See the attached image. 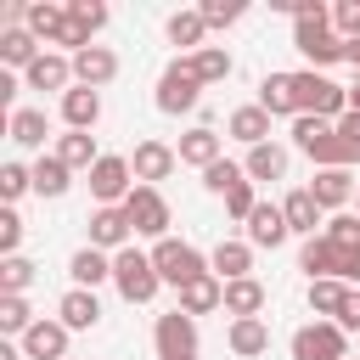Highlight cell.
<instances>
[{"mask_svg":"<svg viewBox=\"0 0 360 360\" xmlns=\"http://www.w3.org/2000/svg\"><path fill=\"white\" fill-rule=\"evenodd\" d=\"M292 141H298V146H304V152H309L321 169H349V163L360 158V152H354V146L338 135V124L309 118V112H304V118H292Z\"/></svg>","mask_w":360,"mask_h":360,"instance_id":"obj_1","label":"cell"},{"mask_svg":"<svg viewBox=\"0 0 360 360\" xmlns=\"http://www.w3.org/2000/svg\"><path fill=\"white\" fill-rule=\"evenodd\" d=\"M292 96H298V118L309 112V118H326V124H338L343 112H349V90L343 84H332L326 73H292Z\"/></svg>","mask_w":360,"mask_h":360,"instance_id":"obj_2","label":"cell"},{"mask_svg":"<svg viewBox=\"0 0 360 360\" xmlns=\"http://www.w3.org/2000/svg\"><path fill=\"white\" fill-rule=\"evenodd\" d=\"M112 281H118V292L129 304H152L158 287H163V276L152 270V253H141V248H118L112 253Z\"/></svg>","mask_w":360,"mask_h":360,"instance_id":"obj_3","label":"cell"},{"mask_svg":"<svg viewBox=\"0 0 360 360\" xmlns=\"http://www.w3.org/2000/svg\"><path fill=\"white\" fill-rule=\"evenodd\" d=\"M152 270H158L169 287H186V281L208 276V259H202L191 242H174V236H163V242L152 248Z\"/></svg>","mask_w":360,"mask_h":360,"instance_id":"obj_4","label":"cell"},{"mask_svg":"<svg viewBox=\"0 0 360 360\" xmlns=\"http://www.w3.org/2000/svg\"><path fill=\"white\" fill-rule=\"evenodd\" d=\"M197 96H202V79L191 73V62L180 56V62H169L163 68V79H158V112H191L197 107Z\"/></svg>","mask_w":360,"mask_h":360,"instance_id":"obj_5","label":"cell"},{"mask_svg":"<svg viewBox=\"0 0 360 360\" xmlns=\"http://www.w3.org/2000/svg\"><path fill=\"white\" fill-rule=\"evenodd\" d=\"M135 169H129V158H112V152H101V163L90 169V197L101 202V208H124V197L135 191V180H129Z\"/></svg>","mask_w":360,"mask_h":360,"instance_id":"obj_6","label":"cell"},{"mask_svg":"<svg viewBox=\"0 0 360 360\" xmlns=\"http://www.w3.org/2000/svg\"><path fill=\"white\" fill-rule=\"evenodd\" d=\"M152 343H158V360H197V321L186 309H169V315H158Z\"/></svg>","mask_w":360,"mask_h":360,"instance_id":"obj_7","label":"cell"},{"mask_svg":"<svg viewBox=\"0 0 360 360\" xmlns=\"http://www.w3.org/2000/svg\"><path fill=\"white\" fill-rule=\"evenodd\" d=\"M124 214H129V225L141 231V236H169V202H163V191L158 186H135L129 197H124Z\"/></svg>","mask_w":360,"mask_h":360,"instance_id":"obj_8","label":"cell"},{"mask_svg":"<svg viewBox=\"0 0 360 360\" xmlns=\"http://www.w3.org/2000/svg\"><path fill=\"white\" fill-rule=\"evenodd\" d=\"M343 326L338 321H315L292 332V360H343Z\"/></svg>","mask_w":360,"mask_h":360,"instance_id":"obj_9","label":"cell"},{"mask_svg":"<svg viewBox=\"0 0 360 360\" xmlns=\"http://www.w3.org/2000/svg\"><path fill=\"white\" fill-rule=\"evenodd\" d=\"M73 79H79L84 90H101V84L118 79V56H112L107 45H84V51L73 56Z\"/></svg>","mask_w":360,"mask_h":360,"instance_id":"obj_10","label":"cell"},{"mask_svg":"<svg viewBox=\"0 0 360 360\" xmlns=\"http://www.w3.org/2000/svg\"><path fill=\"white\" fill-rule=\"evenodd\" d=\"M180 163V152L174 146H163V141H141L135 146V158H129V169H135V180L141 186H158V180H169V169Z\"/></svg>","mask_w":360,"mask_h":360,"instance_id":"obj_11","label":"cell"},{"mask_svg":"<svg viewBox=\"0 0 360 360\" xmlns=\"http://www.w3.org/2000/svg\"><path fill=\"white\" fill-rule=\"evenodd\" d=\"M22 354L28 360H68V326L62 321H34L22 332Z\"/></svg>","mask_w":360,"mask_h":360,"instance_id":"obj_12","label":"cell"},{"mask_svg":"<svg viewBox=\"0 0 360 360\" xmlns=\"http://www.w3.org/2000/svg\"><path fill=\"white\" fill-rule=\"evenodd\" d=\"M292 231H287V214L276 208V202H259L253 214H248V248H281Z\"/></svg>","mask_w":360,"mask_h":360,"instance_id":"obj_13","label":"cell"},{"mask_svg":"<svg viewBox=\"0 0 360 360\" xmlns=\"http://www.w3.org/2000/svg\"><path fill=\"white\" fill-rule=\"evenodd\" d=\"M219 304H225V281L208 270V276H197V281L180 287V304H174V309H186V315H208V309H219Z\"/></svg>","mask_w":360,"mask_h":360,"instance_id":"obj_14","label":"cell"},{"mask_svg":"<svg viewBox=\"0 0 360 360\" xmlns=\"http://www.w3.org/2000/svg\"><path fill=\"white\" fill-rule=\"evenodd\" d=\"M56 315H62V326H68V332H90V326L101 321V304H96V292H90V287H73V292H62Z\"/></svg>","mask_w":360,"mask_h":360,"instance_id":"obj_15","label":"cell"},{"mask_svg":"<svg viewBox=\"0 0 360 360\" xmlns=\"http://www.w3.org/2000/svg\"><path fill=\"white\" fill-rule=\"evenodd\" d=\"M259 107L270 118H298V96H292V73H264L259 84Z\"/></svg>","mask_w":360,"mask_h":360,"instance_id":"obj_16","label":"cell"},{"mask_svg":"<svg viewBox=\"0 0 360 360\" xmlns=\"http://www.w3.org/2000/svg\"><path fill=\"white\" fill-rule=\"evenodd\" d=\"M129 231H135V225H129L124 208H96V214H90V248H124Z\"/></svg>","mask_w":360,"mask_h":360,"instance_id":"obj_17","label":"cell"},{"mask_svg":"<svg viewBox=\"0 0 360 360\" xmlns=\"http://www.w3.org/2000/svg\"><path fill=\"white\" fill-rule=\"evenodd\" d=\"M354 304V287L349 281H338V276H326V281H309V309L315 315H332V321H343V309Z\"/></svg>","mask_w":360,"mask_h":360,"instance_id":"obj_18","label":"cell"},{"mask_svg":"<svg viewBox=\"0 0 360 360\" xmlns=\"http://www.w3.org/2000/svg\"><path fill=\"white\" fill-rule=\"evenodd\" d=\"M22 22H28L34 39H51V45H56V34L68 28V6H56V0H34V6H22Z\"/></svg>","mask_w":360,"mask_h":360,"instance_id":"obj_19","label":"cell"},{"mask_svg":"<svg viewBox=\"0 0 360 360\" xmlns=\"http://www.w3.org/2000/svg\"><path fill=\"white\" fill-rule=\"evenodd\" d=\"M68 79H73V56H56V51H45L28 68V90H62L68 96Z\"/></svg>","mask_w":360,"mask_h":360,"instance_id":"obj_20","label":"cell"},{"mask_svg":"<svg viewBox=\"0 0 360 360\" xmlns=\"http://www.w3.org/2000/svg\"><path fill=\"white\" fill-rule=\"evenodd\" d=\"M62 118H68V129H84V135H90L96 118H101V90H84V84L68 90V96H62Z\"/></svg>","mask_w":360,"mask_h":360,"instance_id":"obj_21","label":"cell"},{"mask_svg":"<svg viewBox=\"0 0 360 360\" xmlns=\"http://www.w3.org/2000/svg\"><path fill=\"white\" fill-rule=\"evenodd\" d=\"M281 214H287V231H298V236H315V225H321V202H315V191L304 186V191H287V202H281Z\"/></svg>","mask_w":360,"mask_h":360,"instance_id":"obj_22","label":"cell"},{"mask_svg":"<svg viewBox=\"0 0 360 360\" xmlns=\"http://www.w3.org/2000/svg\"><path fill=\"white\" fill-rule=\"evenodd\" d=\"M68 276H73V287H90V292H96V281H112V259H107L101 248H79V253L68 259Z\"/></svg>","mask_w":360,"mask_h":360,"instance_id":"obj_23","label":"cell"},{"mask_svg":"<svg viewBox=\"0 0 360 360\" xmlns=\"http://www.w3.org/2000/svg\"><path fill=\"white\" fill-rule=\"evenodd\" d=\"M39 56H45V51H39V39H34L28 28H6V34H0V62H6V68H22V73H28Z\"/></svg>","mask_w":360,"mask_h":360,"instance_id":"obj_24","label":"cell"},{"mask_svg":"<svg viewBox=\"0 0 360 360\" xmlns=\"http://www.w3.org/2000/svg\"><path fill=\"white\" fill-rule=\"evenodd\" d=\"M225 129H231V135H236L242 146H264V141H270V112H264L259 101H253V107H236Z\"/></svg>","mask_w":360,"mask_h":360,"instance_id":"obj_25","label":"cell"},{"mask_svg":"<svg viewBox=\"0 0 360 360\" xmlns=\"http://www.w3.org/2000/svg\"><path fill=\"white\" fill-rule=\"evenodd\" d=\"M180 163H191V169H214L225 152H219V135L214 129H191V135H180Z\"/></svg>","mask_w":360,"mask_h":360,"instance_id":"obj_26","label":"cell"},{"mask_svg":"<svg viewBox=\"0 0 360 360\" xmlns=\"http://www.w3.org/2000/svg\"><path fill=\"white\" fill-rule=\"evenodd\" d=\"M208 270H214L219 281H242V276L253 270V248H248V242H219L214 259H208Z\"/></svg>","mask_w":360,"mask_h":360,"instance_id":"obj_27","label":"cell"},{"mask_svg":"<svg viewBox=\"0 0 360 360\" xmlns=\"http://www.w3.org/2000/svg\"><path fill=\"white\" fill-rule=\"evenodd\" d=\"M309 191H315V202H321V208H343V202L354 197V174H349V169H321Z\"/></svg>","mask_w":360,"mask_h":360,"instance_id":"obj_28","label":"cell"},{"mask_svg":"<svg viewBox=\"0 0 360 360\" xmlns=\"http://www.w3.org/2000/svg\"><path fill=\"white\" fill-rule=\"evenodd\" d=\"M225 309H231L236 321L259 315V309H264V281H253V276H242V281H225Z\"/></svg>","mask_w":360,"mask_h":360,"instance_id":"obj_29","label":"cell"},{"mask_svg":"<svg viewBox=\"0 0 360 360\" xmlns=\"http://www.w3.org/2000/svg\"><path fill=\"white\" fill-rule=\"evenodd\" d=\"M264 349H270V326H264L259 315H248V321H231V354L253 360V354H264Z\"/></svg>","mask_w":360,"mask_h":360,"instance_id":"obj_30","label":"cell"},{"mask_svg":"<svg viewBox=\"0 0 360 360\" xmlns=\"http://www.w3.org/2000/svg\"><path fill=\"white\" fill-rule=\"evenodd\" d=\"M56 158H62L68 169H96V163H101V152H96V135H84V129H68V135L56 141Z\"/></svg>","mask_w":360,"mask_h":360,"instance_id":"obj_31","label":"cell"},{"mask_svg":"<svg viewBox=\"0 0 360 360\" xmlns=\"http://www.w3.org/2000/svg\"><path fill=\"white\" fill-rule=\"evenodd\" d=\"M248 180H281L287 174V152L276 146V141H264V146H248Z\"/></svg>","mask_w":360,"mask_h":360,"instance_id":"obj_32","label":"cell"},{"mask_svg":"<svg viewBox=\"0 0 360 360\" xmlns=\"http://www.w3.org/2000/svg\"><path fill=\"white\" fill-rule=\"evenodd\" d=\"M298 270H309V281L338 276V248H332L326 236H309V242H304V253H298Z\"/></svg>","mask_w":360,"mask_h":360,"instance_id":"obj_33","label":"cell"},{"mask_svg":"<svg viewBox=\"0 0 360 360\" xmlns=\"http://www.w3.org/2000/svg\"><path fill=\"white\" fill-rule=\"evenodd\" d=\"M186 62H191V73H197L202 84H219V79H231V51H225V45H202V51H191Z\"/></svg>","mask_w":360,"mask_h":360,"instance_id":"obj_34","label":"cell"},{"mask_svg":"<svg viewBox=\"0 0 360 360\" xmlns=\"http://www.w3.org/2000/svg\"><path fill=\"white\" fill-rule=\"evenodd\" d=\"M6 129H11L17 146H45V112H34V107H11Z\"/></svg>","mask_w":360,"mask_h":360,"instance_id":"obj_35","label":"cell"},{"mask_svg":"<svg viewBox=\"0 0 360 360\" xmlns=\"http://www.w3.org/2000/svg\"><path fill=\"white\" fill-rule=\"evenodd\" d=\"M68 174H73V169L51 152V158L34 163V191H39V197H62V191H68Z\"/></svg>","mask_w":360,"mask_h":360,"instance_id":"obj_36","label":"cell"},{"mask_svg":"<svg viewBox=\"0 0 360 360\" xmlns=\"http://www.w3.org/2000/svg\"><path fill=\"white\" fill-rule=\"evenodd\" d=\"M202 34H208L202 11H174V17H169V39H174V45H191V51H202Z\"/></svg>","mask_w":360,"mask_h":360,"instance_id":"obj_37","label":"cell"},{"mask_svg":"<svg viewBox=\"0 0 360 360\" xmlns=\"http://www.w3.org/2000/svg\"><path fill=\"white\" fill-rule=\"evenodd\" d=\"M34 326V309L22 292H0V332H28Z\"/></svg>","mask_w":360,"mask_h":360,"instance_id":"obj_38","label":"cell"},{"mask_svg":"<svg viewBox=\"0 0 360 360\" xmlns=\"http://www.w3.org/2000/svg\"><path fill=\"white\" fill-rule=\"evenodd\" d=\"M22 191H34V169H22V163H0V197H6V208H11Z\"/></svg>","mask_w":360,"mask_h":360,"instance_id":"obj_39","label":"cell"},{"mask_svg":"<svg viewBox=\"0 0 360 360\" xmlns=\"http://www.w3.org/2000/svg\"><path fill=\"white\" fill-rule=\"evenodd\" d=\"M236 180H248V169H242V163H225V158H219L214 169H202V186H208V191H219V197H225Z\"/></svg>","mask_w":360,"mask_h":360,"instance_id":"obj_40","label":"cell"},{"mask_svg":"<svg viewBox=\"0 0 360 360\" xmlns=\"http://www.w3.org/2000/svg\"><path fill=\"white\" fill-rule=\"evenodd\" d=\"M253 208H259V197H253V180H236V186L225 191V214L248 225V214H253Z\"/></svg>","mask_w":360,"mask_h":360,"instance_id":"obj_41","label":"cell"},{"mask_svg":"<svg viewBox=\"0 0 360 360\" xmlns=\"http://www.w3.org/2000/svg\"><path fill=\"white\" fill-rule=\"evenodd\" d=\"M68 17H73L84 34H96V28L107 22V6H101V0H68Z\"/></svg>","mask_w":360,"mask_h":360,"instance_id":"obj_42","label":"cell"},{"mask_svg":"<svg viewBox=\"0 0 360 360\" xmlns=\"http://www.w3.org/2000/svg\"><path fill=\"white\" fill-rule=\"evenodd\" d=\"M326 236H332L338 248H360V214H332V219H326Z\"/></svg>","mask_w":360,"mask_h":360,"instance_id":"obj_43","label":"cell"},{"mask_svg":"<svg viewBox=\"0 0 360 360\" xmlns=\"http://www.w3.org/2000/svg\"><path fill=\"white\" fill-rule=\"evenodd\" d=\"M197 11H202V22H208V28H231V22L242 17V6H236V0H202Z\"/></svg>","mask_w":360,"mask_h":360,"instance_id":"obj_44","label":"cell"},{"mask_svg":"<svg viewBox=\"0 0 360 360\" xmlns=\"http://www.w3.org/2000/svg\"><path fill=\"white\" fill-rule=\"evenodd\" d=\"M28 281H34V264L28 259H6L0 264V292H22Z\"/></svg>","mask_w":360,"mask_h":360,"instance_id":"obj_45","label":"cell"},{"mask_svg":"<svg viewBox=\"0 0 360 360\" xmlns=\"http://www.w3.org/2000/svg\"><path fill=\"white\" fill-rule=\"evenodd\" d=\"M332 28H338V39H360V0L332 6Z\"/></svg>","mask_w":360,"mask_h":360,"instance_id":"obj_46","label":"cell"},{"mask_svg":"<svg viewBox=\"0 0 360 360\" xmlns=\"http://www.w3.org/2000/svg\"><path fill=\"white\" fill-rule=\"evenodd\" d=\"M17 242H22V219H17V208H0V253L17 259Z\"/></svg>","mask_w":360,"mask_h":360,"instance_id":"obj_47","label":"cell"},{"mask_svg":"<svg viewBox=\"0 0 360 360\" xmlns=\"http://www.w3.org/2000/svg\"><path fill=\"white\" fill-rule=\"evenodd\" d=\"M338 135H343V141L360 152V112H343V118H338Z\"/></svg>","mask_w":360,"mask_h":360,"instance_id":"obj_48","label":"cell"},{"mask_svg":"<svg viewBox=\"0 0 360 360\" xmlns=\"http://www.w3.org/2000/svg\"><path fill=\"white\" fill-rule=\"evenodd\" d=\"M338 326H343V332H354V326H360V292H354V304L343 309V321H338Z\"/></svg>","mask_w":360,"mask_h":360,"instance_id":"obj_49","label":"cell"},{"mask_svg":"<svg viewBox=\"0 0 360 360\" xmlns=\"http://www.w3.org/2000/svg\"><path fill=\"white\" fill-rule=\"evenodd\" d=\"M11 96H17V79H11V73H0V107H11Z\"/></svg>","mask_w":360,"mask_h":360,"instance_id":"obj_50","label":"cell"},{"mask_svg":"<svg viewBox=\"0 0 360 360\" xmlns=\"http://www.w3.org/2000/svg\"><path fill=\"white\" fill-rule=\"evenodd\" d=\"M343 62H354V68H360V39H343Z\"/></svg>","mask_w":360,"mask_h":360,"instance_id":"obj_51","label":"cell"},{"mask_svg":"<svg viewBox=\"0 0 360 360\" xmlns=\"http://www.w3.org/2000/svg\"><path fill=\"white\" fill-rule=\"evenodd\" d=\"M349 112H360V79L349 84Z\"/></svg>","mask_w":360,"mask_h":360,"instance_id":"obj_52","label":"cell"},{"mask_svg":"<svg viewBox=\"0 0 360 360\" xmlns=\"http://www.w3.org/2000/svg\"><path fill=\"white\" fill-rule=\"evenodd\" d=\"M0 360H17V349H0Z\"/></svg>","mask_w":360,"mask_h":360,"instance_id":"obj_53","label":"cell"}]
</instances>
